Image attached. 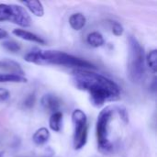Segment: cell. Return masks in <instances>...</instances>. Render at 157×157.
Returning <instances> with one entry per match:
<instances>
[{"mask_svg": "<svg viewBox=\"0 0 157 157\" xmlns=\"http://www.w3.org/2000/svg\"><path fill=\"white\" fill-rule=\"evenodd\" d=\"M129 59L128 76L132 83H141L145 75V53L144 49L134 36H129Z\"/></svg>", "mask_w": 157, "mask_h": 157, "instance_id": "obj_3", "label": "cell"}, {"mask_svg": "<svg viewBox=\"0 0 157 157\" xmlns=\"http://www.w3.org/2000/svg\"><path fill=\"white\" fill-rule=\"evenodd\" d=\"M0 70L7 71L8 74H14L24 76V71L20 65L11 60H0Z\"/></svg>", "mask_w": 157, "mask_h": 157, "instance_id": "obj_9", "label": "cell"}, {"mask_svg": "<svg viewBox=\"0 0 157 157\" xmlns=\"http://www.w3.org/2000/svg\"><path fill=\"white\" fill-rule=\"evenodd\" d=\"M7 37H8V33L5 29H3L0 28V40L6 39Z\"/></svg>", "mask_w": 157, "mask_h": 157, "instance_id": "obj_22", "label": "cell"}, {"mask_svg": "<svg viewBox=\"0 0 157 157\" xmlns=\"http://www.w3.org/2000/svg\"><path fill=\"white\" fill-rule=\"evenodd\" d=\"M145 61H146L148 66L150 67V69L154 72V74H155V73H156L157 67V51L155 49L152 50V51L148 53V55H147Z\"/></svg>", "mask_w": 157, "mask_h": 157, "instance_id": "obj_16", "label": "cell"}, {"mask_svg": "<svg viewBox=\"0 0 157 157\" xmlns=\"http://www.w3.org/2000/svg\"><path fill=\"white\" fill-rule=\"evenodd\" d=\"M12 33L19 38V39H22V40H28V41H31V42H36V43H39V44H42V45H45V40L40 37L39 35L37 34H34L30 31H28V30H25V29H16L12 31Z\"/></svg>", "mask_w": 157, "mask_h": 157, "instance_id": "obj_8", "label": "cell"}, {"mask_svg": "<svg viewBox=\"0 0 157 157\" xmlns=\"http://www.w3.org/2000/svg\"><path fill=\"white\" fill-rule=\"evenodd\" d=\"M21 3L36 17H42L44 15V7L40 1L30 0V1H22Z\"/></svg>", "mask_w": 157, "mask_h": 157, "instance_id": "obj_10", "label": "cell"}, {"mask_svg": "<svg viewBox=\"0 0 157 157\" xmlns=\"http://www.w3.org/2000/svg\"><path fill=\"white\" fill-rule=\"evenodd\" d=\"M40 102H41L42 107L49 112H52V114L59 111L61 101L59 98H57L56 96L52 94H46L41 98Z\"/></svg>", "mask_w": 157, "mask_h": 157, "instance_id": "obj_7", "label": "cell"}, {"mask_svg": "<svg viewBox=\"0 0 157 157\" xmlns=\"http://www.w3.org/2000/svg\"><path fill=\"white\" fill-rule=\"evenodd\" d=\"M86 42L91 47L98 48V47H101L105 43V40H104V37L101 33H99L98 31H94V32H91L87 35Z\"/></svg>", "mask_w": 157, "mask_h": 157, "instance_id": "obj_14", "label": "cell"}, {"mask_svg": "<svg viewBox=\"0 0 157 157\" xmlns=\"http://www.w3.org/2000/svg\"><path fill=\"white\" fill-rule=\"evenodd\" d=\"M2 46H3L6 50L9 51V52H19V50H20V45H19L17 42L14 41V40L4 41V42L2 43Z\"/></svg>", "mask_w": 157, "mask_h": 157, "instance_id": "obj_17", "label": "cell"}, {"mask_svg": "<svg viewBox=\"0 0 157 157\" xmlns=\"http://www.w3.org/2000/svg\"><path fill=\"white\" fill-rule=\"evenodd\" d=\"M34 103H35V96H34V94H30L25 98L24 107L27 109H30L34 105Z\"/></svg>", "mask_w": 157, "mask_h": 157, "instance_id": "obj_19", "label": "cell"}, {"mask_svg": "<svg viewBox=\"0 0 157 157\" xmlns=\"http://www.w3.org/2000/svg\"><path fill=\"white\" fill-rule=\"evenodd\" d=\"M50 137H51L50 132L46 128L42 127V128L38 129L34 132V134L32 136V140H33L35 144H37V145H43V144H45L49 141Z\"/></svg>", "mask_w": 157, "mask_h": 157, "instance_id": "obj_12", "label": "cell"}, {"mask_svg": "<svg viewBox=\"0 0 157 157\" xmlns=\"http://www.w3.org/2000/svg\"><path fill=\"white\" fill-rule=\"evenodd\" d=\"M8 21L23 28L31 25V17L27 10L18 5L0 4V22Z\"/></svg>", "mask_w": 157, "mask_h": 157, "instance_id": "obj_6", "label": "cell"}, {"mask_svg": "<svg viewBox=\"0 0 157 157\" xmlns=\"http://www.w3.org/2000/svg\"><path fill=\"white\" fill-rule=\"evenodd\" d=\"M49 127L55 132H60L63 128V113L61 111L54 112L49 120Z\"/></svg>", "mask_w": 157, "mask_h": 157, "instance_id": "obj_13", "label": "cell"}, {"mask_svg": "<svg viewBox=\"0 0 157 157\" xmlns=\"http://www.w3.org/2000/svg\"><path fill=\"white\" fill-rule=\"evenodd\" d=\"M72 122L74 128L73 147L75 150H81L87 143V117L82 109H76L72 113Z\"/></svg>", "mask_w": 157, "mask_h": 157, "instance_id": "obj_5", "label": "cell"}, {"mask_svg": "<svg viewBox=\"0 0 157 157\" xmlns=\"http://www.w3.org/2000/svg\"><path fill=\"white\" fill-rule=\"evenodd\" d=\"M74 86L89 94L91 104L101 108L107 102L120 99L121 87L112 79L85 69H75L72 75Z\"/></svg>", "mask_w": 157, "mask_h": 157, "instance_id": "obj_1", "label": "cell"}, {"mask_svg": "<svg viewBox=\"0 0 157 157\" xmlns=\"http://www.w3.org/2000/svg\"><path fill=\"white\" fill-rule=\"evenodd\" d=\"M116 108L107 106L98 114L96 124V135L98 142V148L100 153L107 155L113 149V144L109 139L110 122L113 120Z\"/></svg>", "mask_w": 157, "mask_h": 157, "instance_id": "obj_4", "label": "cell"}, {"mask_svg": "<svg viewBox=\"0 0 157 157\" xmlns=\"http://www.w3.org/2000/svg\"><path fill=\"white\" fill-rule=\"evenodd\" d=\"M86 23V18L82 13H75L69 17V24L75 30H81Z\"/></svg>", "mask_w": 157, "mask_h": 157, "instance_id": "obj_11", "label": "cell"}, {"mask_svg": "<svg viewBox=\"0 0 157 157\" xmlns=\"http://www.w3.org/2000/svg\"><path fill=\"white\" fill-rule=\"evenodd\" d=\"M123 27L121 24H120L119 22H113V26H112V32L115 36H121L123 34Z\"/></svg>", "mask_w": 157, "mask_h": 157, "instance_id": "obj_18", "label": "cell"}, {"mask_svg": "<svg viewBox=\"0 0 157 157\" xmlns=\"http://www.w3.org/2000/svg\"><path fill=\"white\" fill-rule=\"evenodd\" d=\"M28 79L23 75L14 74H1L0 73V83H27Z\"/></svg>", "mask_w": 157, "mask_h": 157, "instance_id": "obj_15", "label": "cell"}, {"mask_svg": "<svg viewBox=\"0 0 157 157\" xmlns=\"http://www.w3.org/2000/svg\"><path fill=\"white\" fill-rule=\"evenodd\" d=\"M10 98V92L3 87H0V103L6 101Z\"/></svg>", "mask_w": 157, "mask_h": 157, "instance_id": "obj_20", "label": "cell"}, {"mask_svg": "<svg viewBox=\"0 0 157 157\" xmlns=\"http://www.w3.org/2000/svg\"><path fill=\"white\" fill-rule=\"evenodd\" d=\"M116 111L119 113V115L121 116L122 121H124L125 122H128V114H127V111H126L125 108L118 107V108H116Z\"/></svg>", "mask_w": 157, "mask_h": 157, "instance_id": "obj_21", "label": "cell"}, {"mask_svg": "<svg viewBox=\"0 0 157 157\" xmlns=\"http://www.w3.org/2000/svg\"><path fill=\"white\" fill-rule=\"evenodd\" d=\"M24 59L26 62L37 65H60L85 70L97 69V66L92 63L60 51L33 50L28 52Z\"/></svg>", "mask_w": 157, "mask_h": 157, "instance_id": "obj_2", "label": "cell"}]
</instances>
